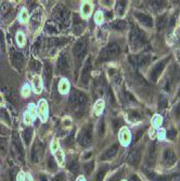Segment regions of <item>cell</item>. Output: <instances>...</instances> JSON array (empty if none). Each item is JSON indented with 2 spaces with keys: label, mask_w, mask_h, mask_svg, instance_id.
I'll list each match as a JSON object with an SVG mask.
<instances>
[{
  "label": "cell",
  "mask_w": 180,
  "mask_h": 181,
  "mask_svg": "<svg viewBox=\"0 0 180 181\" xmlns=\"http://www.w3.org/2000/svg\"><path fill=\"white\" fill-rule=\"evenodd\" d=\"M37 111H38V116H39V118H40L41 122L43 123L47 122L48 114H49V107H48V103L45 99L39 100V102H38Z\"/></svg>",
  "instance_id": "6da1fadb"
},
{
  "label": "cell",
  "mask_w": 180,
  "mask_h": 181,
  "mask_svg": "<svg viewBox=\"0 0 180 181\" xmlns=\"http://www.w3.org/2000/svg\"><path fill=\"white\" fill-rule=\"evenodd\" d=\"M93 5L91 1H83L81 7V14L84 20H88L92 15Z\"/></svg>",
  "instance_id": "7a4b0ae2"
},
{
  "label": "cell",
  "mask_w": 180,
  "mask_h": 181,
  "mask_svg": "<svg viewBox=\"0 0 180 181\" xmlns=\"http://www.w3.org/2000/svg\"><path fill=\"white\" fill-rule=\"evenodd\" d=\"M32 89L37 94L41 93L43 91V79L39 75H34L32 78Z\"/></svg>",
  "instance_id": "3957f363"
},
{
  "label": "cell",
  "mask_w": 180,
  "mask_h": 181,
  "mask_svg": "<svg viewBox=\"0 0 180 181\" xmlns=\"http://www.w3.org/2000/svg\"><path fill=\"white\" fill-rule=\"evenodd\" d=\"M69 88H71V85H69V81L66 78H62L59 81V85H58V89H59V92L61 94H66L69 93Z\"/></svg>",
  "instance_id": "277c9868"
},
{
  "label": "cell",
  "mask_w": 180,
  "mask_h": 181,
  "mask_svg": "<svg viewBox=\"0 0 180 181\" xmlns=\"http://www.w3.org/2000/svg\"><path fill=\"white\" fill-rule=\"evenodd\" d=\"M130 132L128 130L127 128H122L121 129V132H119V140L123 144H128L129 141H130Z\"/></svg>",
  "instance_id": "5b68a950"
},
{
  "label": "cell",
  "mask_w": 180,
  "mask_h": 181,
  "mask_svg": "<svg viewBox=\"0 0 180 181\" xmlns=\"http://www.w3.org/2000/svg\"><path fill=\"white\" fill-rule=\"evenodd\" d=\"M104 106H105V104H104V101L103 100H98L97 102L95 103V106H93V112H95V114L96 115H101L102 114V112H103V110H104Z\"/></svg>",
  "instance_id": "8992f818"
},
{
  "label": "cell",
  "mask_w": 180,
  "mask_h": 181,
  "mask_svg": "<svg viewBox=\"0 0 180 181\" xmlns=\"http://www.w3.org/2000/svg\"><path fill=\"white\" fill-rule=\"evenodd\" d=\"M29 19V14H28V11L26 9H22L21 12L19 13V21L20 23L22 24H26L28 22Z\"/></svg>",
  "instance_id": "52a82bcc"
},
{
  "label": "cell",
  "mask_w": 180,
  "mask_h": 181,
  "mask_svg": "<svg viewBox=\"0 0 180 181\" xmlns=\"http://www.w3.org/2000/svg\"><path fill=\"white\" fill-rule=\"evenodd\" d=\"M15 39H17V43L20 47H24L26 43V37H25L23 31H17V35H15Z\"/></svg>",
  "instance_id": "ba28073f"
},
{
  "label": "cell",
  "mask_w": 180,
  "mask_h": 181,
  "mask_svg": "<svg viewBox=\"0 0 180 181\" xmlns=\"http://www.w3.org/2000/svg\"><path fill=\"white\" fill-rule=\"evenodd\" d=\"M164 160H165L166 164L167 165H171L175 163V156H174L173 152L171 150H166L165 154H164Z\"/></svg>",
  "instance_id": "9c48e42d"
},
{
  "label": "cell",
  "mask_w": 180,
  "mask_h": 181,
  "mask_svg": "<svg viewBox=\"0 0 180 181\" xmlns=\"http://www.w3.org/2000/svg\"><path fill=\"white\" fill-rule=\"evenodd\" d=\"M62 126L64 129H71L73 126V119L71 116H64L62 118Z\"/></svg>",
  "instance_id": "30bf717a"
},
{
  "label": "cell",
  "mask_w": 180,
  "mask_h": 181,
  "mask_svg": "<svg viewBox=\"0 0 180 181\" xmlns=\"http://www.w3.org/2000/svg\"><path fill=\"white\" fill-rule=\"evenodd\" d=\"M54 157H55V161L58 162V164L63 165V163H64V152L61 150V149H59V150L54 153Z\"/></svg>",
  "instance_id": "8fae6325"
},
{
  "label": "cell",
  "mask_w": 180,
  "mask_h": 181,
  "mask_svg": "<svg viewBox=\"0 0 180 181\" xmlns=\"http://www.w3.org/2000/svg\"><path fill=\"white\" fill-rule=\"evenodd\" d=\"M139 158H140V154L138 151H133L131 152V154L129 155V162L133 165H137L138 162H139Z\"/></svg>",
  "instance_id": "7c38bea8"
},
{
  "label": "cell",
  "mask_w": 180,
  "mask_h": 181,
  "mask_svg": "<svg viewBox=\"0 0 180 181\" xmlns=\"http://www.w3.org/2000/svg\"><path fill=\"white\" fill-rule=\"evenodd\" d=\"M31 92H32V87L29 86L28 83H25L21 90V95L23 98H27V97L31 95Z\"/></svg>",
  "instance_id": "4fadbf2b"
},
{
  "label": "cell",
  "mask_w": 180,
  "mask_h": 181,
  "mask_svg": "<svg viewBox=\"0 0 180 181\" xmlns=\"http://www.w3.org/2000/svg\"><path fill=\"white\" fill-rule=\"evenodd\" d=\"M103 21H104V15H103V12L102 11H97L95 14V22L97 25H101L102 23H103Z\"/></svg>",
  "instance_id": "5bb4252c"
},
{
  "label": "cell",
  "mask_w": 180,
  "mask_h": 181,
  "mask_svg": "<svg viewBox=\"0 0 180 181\" xmlns=\"http://www.w3.org/2000/svg\"><path fill=\"white\" fill-rule=\"evenodd\" d=\"M27 112H28L29 115L33 117V119H36V117H37V115H38V111H37V106H35V104L31 103V104L28 105Z\"/></svg>",
  "instance_id": "9a60e30c"
},
{
  "label": "cell",
  "mask_w": 180,
  "mask_h": 181,
  "mask_svg": "<svg viewBox=\"0 0 180 181\" xmlns=\"http://www.w3.org/2000/svg\"><path fill=\"white\" fill-rule=\"evenodd\" d=\"M33 120H34L33 117H32L31 115H29V113L27 112V111H26L25 113H24V115H23V122H24V124L28 126V125H32Z\"/></svg>",
  "instance_id": "2e32d148"
},
{
  "label": "cell",
  "mask_w": 180,
  "mask_h": 181,
  "mask_svg": "<svg viewBox=\"0 0 180 181\" xmlns=\"http://www.w3.org/2000/svg\"><path fill=\"white\" fill-rule=\"evenodd\" d=\"M50 149H51L52 153H55L60 149L59 141H58L57 139H53V140H52V142H51V144H50Z\"/></svg>",
  "instance_id": "e0dca14e"
},
{
  "label": "cell",
  "mask_w": 180,
  "mask_h": 181,
  "mask_svg": "<svg viewBox=\"0 0 180 181\" xmlns=\"http://www.w3.org/2000/svg\"><path fill=\"white\" fill-rule=\"evenodd\" d=\"M138 17H139L140 21L143 22V23H145L147 25H151V24H152L151 19H150V17H145V15H138Z\"/></svg>",
  "instance_id": "ac0fdd59"
},
{
  "label": "cell",
  "mask_w": 180,
  "mask_h": 181,
  "mask_svg": "<svg viewBox=\"0 0 180 181\" xmlns=\"http://www.w3.org/2000/svg\"><path fill=\"white\" fill-rule=\"evenodd\" d=\"M162 122H163V119H162V117L159 116V115H156V116L153 118V124L154 126L159 127V125H162Z\"/></svg>",
  "instance_id": "d6986e66"
},
{
  "label": "cell",
  "mask_w": 180,
  "mask_h": 181,
  "mask_svg": "<svg viewBox=\"0 0 180 181\" xmlns=\"http://www.w3.org/2000/svg\"><path fill=\"white\" fill-rule=\"evenodd\" d=\"M162 68H163V64H161V65H157V67L155 69H154V72H153V75H152V77H153V79H155L156 78V76L157 75L161 73V71H162Z\"/></svg>",
  "instance_id": "ffe728a7"
},
{
  "label": "cell",
  "mask_w": 180,
  "mask_h": 181,
  "mask_svg": "<svg viewBox=\"0 0 180 181\" xmlns=\"http://www.w3.org/2000/svg\"><path fill=\"white\" fill-rule=\"evenodd\" d=\"M116 151H117V146H114V148H112L111 150H110L109 152L107 153L105 157H111V156H113V155L116 153Z\"/></svg>",
  "instance_id": "44dd1931"
},
{
  "label": "cell",
  "mask_w": 180,
  "mask_h": 181,
  "mask_svg": "<svg viewBox=\"0 0 180 181\" xmlns=\"http://www.w3.org/2000/svg\"><path fill=\"white\" fill-rule=\"evenodd\" d=\"M25 176H26V175L24 174L23 172H20L19 174H17V181H24V180H25Z\"/></svg>",
  "instance_id": "7402d4cb"
},
{
  "label": "cell",
  "mask_w": 180,
  "mask_h": 181,
  "mask_svg": "<svg viewBox=\"0 0 180 181\" xmlns=\"http://www.w3.org/2000/svg\"><path fill=\"white\" fill-rule=\"evenodd\" d=\"M5 104V97L1 92H0V106H2Z\"/></svg>",
  "instance_id": "603a6c76"
},
{
  "label": "cell",
  "mask_w": 180,
  "mask_h": 181,
  "mask_svg": "<svg viewBox=\"0 0 180 181\" xmlns=\"http://www.w3.org/2000/svg\"><path fill=\"white\" fill-rule=\"evenodd\" d=\"M164 137H165V130H159V138L163 139Z\"/></svg>",
  "instance_id": "cb8c5ba5"
},
{
  "label": "cell",
  "mask_w": 180,
  "mask_h": 181,
  "mask_svg": "<svg viewBox=\"0 0 180 181\" xmlns=\"http://www.w3.org/2000/svg\"><path fill=\"white\" fill-rule=\"evenodd\" d=\"M175 135H176L175 131H171V132H168V135H167V136H168V138H174V137H175Z\"/></svg>",
  "instance_id": "d4e9b609"
},
{
  "label": "cell",
  "mask_w": 180,
  "mask_h": 181,
  "mask_svg": "<svg viewBox=\"0 0 180 181\" xmlns=\"http://www.w3.org/2000/svg\"><path fill=\"white\" fill-rule=\"evenodd\" d=\"M24 181H33V178H32L29 175H26V176H25V180Z\"/></svg>",
  "instance_id": "484cf974"
},
{
  "label": "cell",
  "mask_w": 180,
  "mask_h": 181,
  "mask_svg": "<svg viewBox=\"0 0 180 181\" xmlns=\"http://www.w3.org/2000/svg\"><path fill=\"white\" fill-rule=\"evenodd\" d=\"M54 181H63V180H62V177L59 176V177H57V178H55Z\"/></svg>",
  "instance_id": "4316f807"
},
{
  "label": "cell",
  "mask_w": 180,
  "mask_h": 181,
  "mask_svg": "<svg viewBox=\"0 0 180 181\" xmlns=\"http://www.w3.org/2000/svg\"><path fill=\"white\" fill-rule=\"evenodd\" d=\"M131 180H133V181H140L139 179H138V178H137V177H136V176H133V178H131Z\"/></svg>",
  "instance_id": "83f0119b"
},
{
  "label": "cell",
  "mask_w": 180,
  "mask_h": 181,
  "mask_svg": "<svg viewBox=\"0 0 180 181\" xmlns=\"http://www.w3.org/2000/svg\"><path fill=\"white\" fill-rule=\"evenodd\" d=\"M77 181H86V180H85V178H84V177H79V178L77 179Z\"/></svg>",
  "instance_id": "f1b7e54d"
},
{
  "label": "cell",
  "mask_w": 180,
  "mask_h": 181,
  "mask_svg": "<svg viewBox=\"0 0 180 181\" xmlns=\"http://www.w3.org/2000/svg\"><path fill=\"white\" fill-rule=\"evenodd\" d=\"M174 181H180V178H179V177H178V178H175V179H174Z\"/></svg>",
  "instance_id": "f546056e"
},
{
  "label": "cell",
  "mask_w": 180,
  "mask_h": 181,
  "mask_svg": "<svg viewBox=\"0 0 180 181\" xmlns=\"http://www.w3.org/2000/svg\"><path fill=\"white\" fill-rule=\"evenodd\" d=\"M178 113H180V105H179V107H178Z\"/></svg>",
  "instance_id": "4dcf8cb0"
},
{
  "label": "cell",
  "mask_w": 180,
  "mask_h": 181,
  "mask_svg": "<svg viewBox=\"0 0 180 181\" xmlns=\"http://www.w3.org/2000/svg\"><path fill=\"white\" fill-rule=\"evenodd\" d=\"M179 94H180V92H179Z\"/></svg>",
  "instance_id": "1f68e13d"
}]
</instances>
